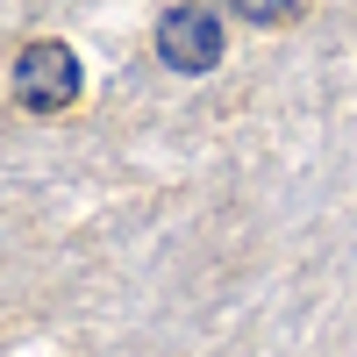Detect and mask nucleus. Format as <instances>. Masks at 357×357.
Listing matches in <instances>:
<instances>
[{
  "mask_svg": "<svg viewBox=\"0 0 357 357\" xmlns=\"http://www.w3.org/2000/svg\"><path fill=\"white\" fill-rule=\"evenodd\" d=\"M158 57L172 72H215L222 65V22L207 15V8H172L165 22H158Z\"/></svg>",
  "mask_w": 357,
  "mask_h": 357,
  "instance_id": "2",
  "label": "nucleus"
},
{
  "mask_svg": "<svg viewBox=\"0 0 357 357\" xmlns=\"http://www.w3.org/2000/svg\"><path fill=\"white\" fill-rule=\"evenodd\" d=\"M15 100H22L29 114L72 107V100H79V57H72V43H57V36L29 43V50L15 57Z\"/></svg>",
  "mask_w": 357,
  "mask_h": 357,
  "instance_id": "1",
  "label": "nucleus"
},
{
  "mask_svg": "<svg viewBox=\"0 0 357 357\" xmlns=\"http://www.w3.org/2000/svg\"><path fill=\"white\" fill-rule=\"evenodd\" d=\"M229 8L243 15V22H286L293 8H301V0H229Z\"/></svg>",
  "mask_w": 357,
  "mask_h": 357,
  "instance_id": "3",
  "label": "nucleus"
}]
</instances>
